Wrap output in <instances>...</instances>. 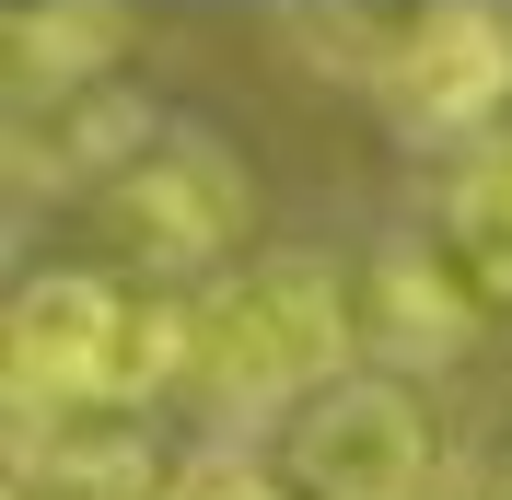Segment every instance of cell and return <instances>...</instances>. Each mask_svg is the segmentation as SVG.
I'll return each mask as SVG.
<instances>
[{"mask_svg":"<svg viewBox=\"0 0 512 500\" xmlns=\"http://www.w3.org/2000/svg\"><path fill=\"white\" fill-rule=\"evenodd\" d=\"M361 280H338V256L280 245L245 256L198 291V384L222 407H303L338 373H361Z\"/></svg>","mask_w":512,"mask_h":500,"instance_id":"obj_1","label":"cell"},{"mask_svg":"<svg viewBox=\"0 0 512 500\" xmlns=\"http://www.w3.org/2000/svg\"><path fill=\"white\" fill-rule=\"evenodd\" d=\"M94 268H117V280H140V291H163V280H198V268H222L233 245H245V221H256V198H245V163L210 140V128H175L163 117L140 152L105 175L94 198Z\"/></svg>","mask_w":512,"mask_h":500,"instance_id":"obj_2","label":"cell"},{"mask_svg":"<svg viewBox=\"0 0 512 500\" xmlns=\"http://www.w3.org/2000/svg\"><path fill=\"white\" fill-rule=\"evenodd\" d=\"M361 94L408 140H443V152H478L512 128V24L478 12V0H419L384 24V59Z\"/></svg>","mask_w":512,"mask_h":500,"instance_id":"obj_3","label":"cell"},{"mask_svg":"<svg viewBox=\"0 0 512 500\" xmlns=\"http://www.w3.org/2000/svg\"><path fill=\"white\" fill-rule=\"evenodd\" d=\"M128 303H140V280H117L94 256L35 268L12 291V419H105Z\"/></svg>","mask_w":512,"mask_h":500,"instance_id":"obj_4","label":"cell"},{"mask_svg":"<svg viewBox=\"0 0 512 500\" xmlns=\"http://www.w3.org/2000/svg\"><path fill=\"white\" fill-rule=\"evenodd\" d=\"M280 477L303 500H431V419L396 373H338L291 407Z\"/></svg>","mask_w":512,"mask_h":500,"instance_id":"obj_5","label":"cell"},{"mask_svg":"<svg viewBox=\"0 0 512 500\" xmlns=\"http://www.w3.org/2000/svg\"><path fill=\"white\" fill-rule=\"evenodd\" d=\"M478 314H489V291L466 280V256H454L443 233H384V245L361 256V349L408 361V373L466 361V349H478Z\"/></svg>","mask_w":512,"mask_h":500,"instance_id":"obj_6","label":"cell"},{"mask_svg":"<svg viewBox=\"0 0 512 500\" xmlns=\"http://www.w3.org/2000/svg\"><path fill=\"white\" fill-rule=\"evenodd\" d=\"M128 47L117 0H12V105H70L105 94Z\"/></svg>","mask_w":512,"mask_h":500,"instance_id":"obj_7","label":"cell"},{"mask_svg":"<svg viewBox=\"0 0 512 500\" xmlns=\"http://www.w3.org/2000/svg\"><path fill=\"white\" fill-rule=\"evenodd\" d=\"M443 245L466 256V280H478L489 303H512V128L454 163V187H443Z\"/></svg>","mask_w":512,"mask_h":500,"instance_id":"obj_8","label":"cell"},{"mask_svg":"<svg viewBox=\"0 0 512 500\" xmlns=\"http://www.w3.org/2000/svg\"><path fill=\"white\" fill-rule=\"evenodd\" d=\"M384 24H396V12H280V35H291V47H315L326 82H373Z\"/></svg>","mask_w":512,"mask_h":500,"instance_id":"obj_9","label":"cell"},{"mask_svg":"<svg viewBox=\"0 0 512 500\" xmlns=\"http://www.w3.org/2000/svg\"><path fill=\"white\" fill-rule=\"evenodd\" d=\"M163 500H303L280 466H256V454H233V442H210V454H187V466L163 477Z\"/></svg>","mask_w":512,"mask_h":500,"instance_id":"obj_10","label":"cell"},{"mask_svg":"<svg viewBox=\"0 0 512 500\" xmlns=\"http://www.w3.org/2000/svg\"><path fill=\"white\" fill-rule=\"evenodd\" d=\"M501 500H512V489H501Z\"/></svg>","mask_w":512,"mask_h":500,"instance_id":"obj_11","label":"cell"}]
</instances>
